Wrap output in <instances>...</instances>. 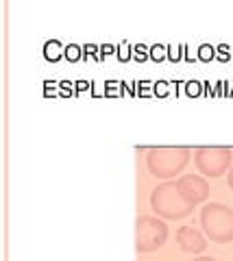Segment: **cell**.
<instances>
[{"instance_id": "cell-1", "label": "cell", "mask_w": 233, "mask_h": 261, "mask_svg": "<svg viewBox=\"0 0 233 261\" xmlns=\"http://www.w3.org/2000/svg\"><path fill=\"white\" fill-rule=\"evenodd\" d=\"M190 150L183 146H157L148 150L146 166L152 176L157 178H170L174 174H181V170L188 166Z\"/></svg>"}, {"instance_id": "cell-2", "label": "cell", "mask_w": 233, "mask_h": 261, "mask_svg": "<svg viewBox=\"0 0 233 261\" xmlns=\"http://www.w3.org/2000/svg\"><path fill=\"white\" fill-rule=\"evenodd\" d=\"M200 226L212 242L227 244L233 240V209L222 202H210L200 211Z\"/></svg>"}, {"instance_id": "cell-3", "label": "cell", "mask_w": 233, "mask_h": 261, "mask_svg": "<svg viewBox=\"0 0 233 261\" xmlns=\"http://www.w3.org/2000/svg\"><path fill=\"white\" fill-rule=\"evenodd\" d=\"M150 207L157 216L168 218V220L186 218L192 214V209H194L183 198V194L179 192L176 183H164V185L155 187L150 194Z\"/></svg>"}, {"instance_id": "cell-4", "label": "cell", "mask_w": 233, "mask_h": 261, "mask_svg": "<svg viewBox=\"0 0 233 261\" xmlns=\"http://www.w3.org/2000/svg\"><path fill=\"white\" fill-rule=\"evenodd\" d=\"M168 240V226L152 216H140L135 222V250L152 252L159 250Z\"/></svg>"}, {"instance_id": "cell-5", "label": "cell", "mask_w": 233, "mask_h": 261, "mask_svg": "<svg viewBox=\"0 0 233 261\" xmlns=\"http://www.w3.org/2000/svg\"><path fill=\"white\" fill-rule=\"evenodd\" d=\"M231 159H233V152L227 146H203V148L194 150V163L198 172L207 178L222 176L231 166Z\"/></svg>"}, {"instance_id": "cell-6", "label": "cell", "mask_w": 233, "mask_h": 261, "mask_svg": "<svg viewBox=\"0 0 233 261\" xmlns=\"http://www.w3.org/2000/svg\"><path fill=\"white\" fill-rule=\"evenodd\" d=\"M176 187H179L183 198H186L192 207H196V205H200V202H205L207 198H210V183L198 174L181 176L179 181H176Z\"/></svg>"}, {"instance_id": "cell-7", "label": "cell", "mask_w": 233, "mask_h": 261, "mask_svg": "<svg viewBox=\"0 0 233 261\" xmlns=\"http://www.w3.org/2000/svg\"><path fill=\"white\" fill-rule=\"evenodd\" d=\"M176 242H179V246L181 250H186V252H203L207 248V242L203 238V233L196 231V228H192V226H181L179 231H176Z\"/></svg>"}, {"instance_id": "cell-8", "label": "cell", "mask_w": 233, "mask_h": 261, "mask_svg": "<svg viewBox=\"0 0 233 261\" xmlns=\"http://www.w3.org/2000/svg\"><path fill=\"white\" fill-rule=\"evenodd\" d=\"M229 187L233 190V168H231V172H229Z\"/></svg>"}, {"instance_id": "cell-9", "label": "cell", "mask_w": 233, "mask_h": 261, "mask_svg": "<svg viewBox=\"0 0 233 261\" xmlns=\"http://www.w3.org/2000/svg\"><path fill=\"white\" fill-rule=\"evenodd\" d=\"M194 261H216L214 257H198V259H194Z\"/></svg>"}]
</instances>
